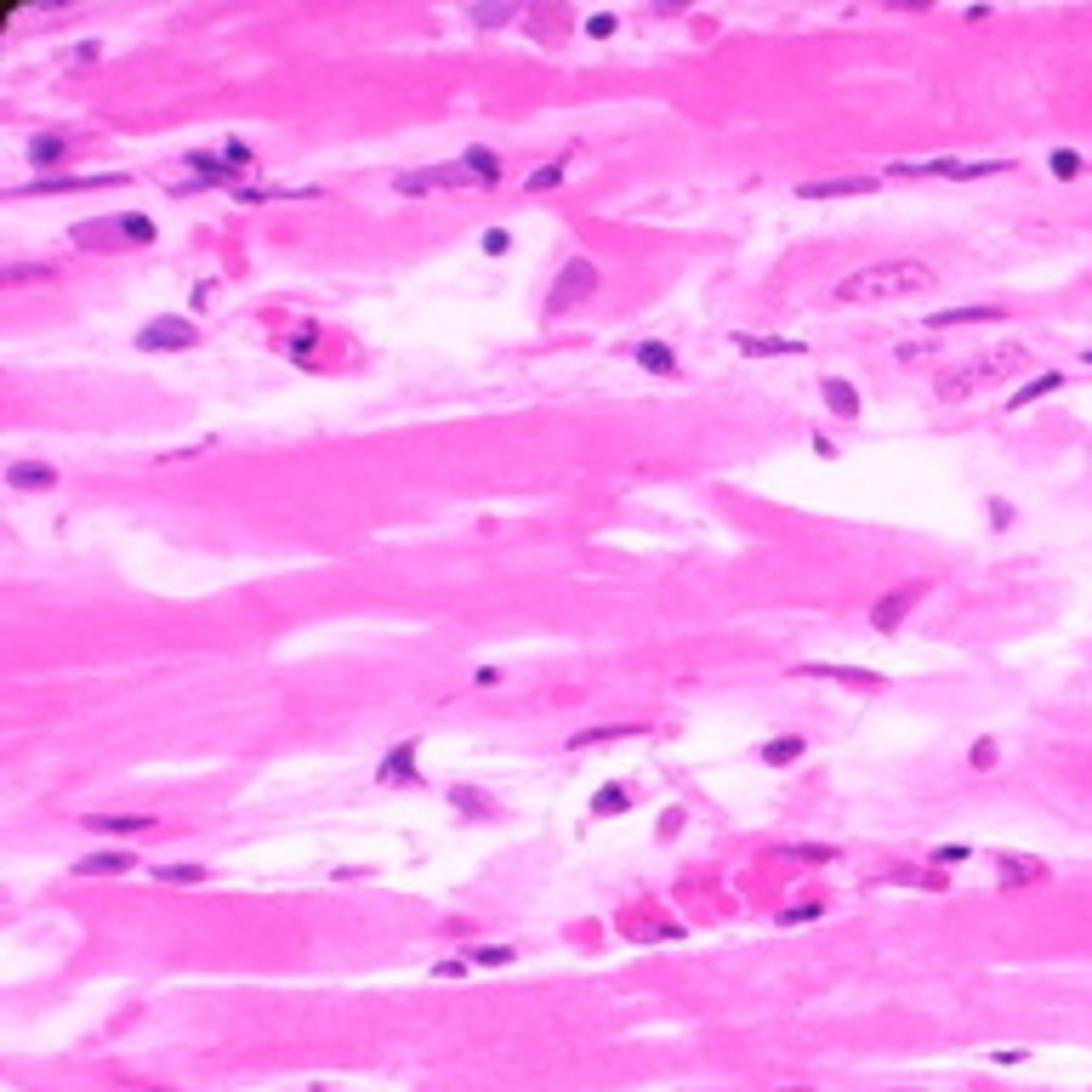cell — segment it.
I'll list each match as a JSON object with an SVG mask.
<instances>
[{
  "label": "cell",
  "instance_id": "31",
  "mask_svg": "<svg viewBox=\"0 0 1092 1092\" xmlns=\"http://www.w3.org/2000/svg\"><path fill=\"white\" fill-rule=\"evenodd\" d=\"M1075 171H1081V154L1059 148V154H1053V177H1075Z\"/></svg>",
  "mask_w": 1092,
  "mask_h": 1092
},
{
  "label": "cell",
  "instance_id": "24",
  "mask_svg": "<svg viewBox=\"0 0 1092 1092\" xmlns=\"http://www.w3.org/2000/svg\"><path fill=\"white\" fill-rule=\"evenodd\" d=\"M114 228H120V239H126V245H154V222H148V217H137V211H132V217H120Z\"/></svg>",
  "mask_w": 1092,
  "mask_h": 1092
},
{
  "label": "cell",
  "instance_id": "17",
  "mask_svg": "<svg viewBox=\"0 0 1092 1092\" xmlns=\"http://www.w3.org/2000/svg\"><path fill=\"white\" fill-rule=\"evenodd\" d=\"M631 734H649V723H603V728H586V734H569V751H586V746H603V740H631Z\"/></svg>",
  "mask_w": 1092,
  "mask_h": 1092
},
{
  "label": "cell",
  "instance_id": "21",
  "mask_svg": "<svg viewBox=\"0 0 1092 1092\" xmlns=\"http://www.w3.org/2000/svg\"><path fill=\"white\" fill-rule=\"evenodd\" d=\"M450 802H456L462 814H472V820H496V802H490L484 791H472V786H456V791H450Z\"/></svg>",
  "mask_w": 1092,
  "mask_h": 1092
},
{
  "label": "cell",
  "instance_id": "13",
  "mask_svg": "<svg viewBox=\"0 0 1092 1092\" xmlns=\"http://www.w3.org/2000/svg\"><path fill=\"white\" fill-rule=\"evenodd\" d=\"M6 484H12V490H52V484H58V466H46V462H12V466H6Z\"/></svg>",
  "mask_w": 1092,
  "mask_h": 1092
},
{
  "label": "cell",
  "instance_id": "4",
  "mask_svg": "<svg viewBox=\"0 0 1092 1092\" xmlns=\"http://www.w3.org/2000/svg\"><path fill=\"white\" fill-rule=\"evenodd\" d=\"M194 342H199L194 325L177 319V313H166V319H154V325L137 331V353H182V347H194Z\"/></svg>",
  "mask_w": 1092,
  "mask_h": 1092
},
{
  "label": "cell",
  "instance_id": "37",
  "mask_svg": "<svg viewBox=\"0 0 1092 1092\" xmlns=\"http://www.w3.org/2000/svg\"><path fill=\"white\" fill-rule=\"evenodd\" d=\"M786 1092H808V1087H786Z\"/></svg>",
  "mask_w": 1092,
  "mask_h": 1092
},
{
  "label": "cell",
  "instance_id": "34",
  "mask_svg": "<svg viewBox=\"0 0 1092 1092\" xmlns=\"http://www.w3.org/2000/svg\"><path fill=\"white\" fill-rule=\"evenodd\" d=\"M586 34H592V40H609V34H615V18H592V23H586Z\"/></svg>",
  "mask_w": 1092,
  "mask_h": 1092
},
{
  "label": "cell",
  "instance_id": "25",
  "mask_svg": "<svg viewBox=\"0 0 1092 1092\" xmlns=\"http://www.w3.org/2000/svg\"><path fill=\"white\" fill-rule=\"evenodd\" d=\"M63 148H68V137H58V132H52V137H34V142H29V160H34V166H52V160H63Z\"/></svg>",
  "mask_w": 1092,
  "mask_h": 1092
},
{
  "label": "cell",
  "instance_id": "15",
  "mask_svg": "<svg viewBox=\"0 0 1092 1092\" xmlns=\"http://www.w3.org/2000/svg\"><path fill=\"white\" fill-rule=\"evenodd\" d=\"M734 347L746 353V359H774V353H808L802 342H791V336H734Z\"/></svg>",
  "mask_w": 1092,
  "mask_h": 1092
},
{
  "label": "cell",
  "instance_id": "11",
  "mask_svg": "<svg viewBox=\"0 0 1092 1092\" xmlns=\"http://www.w3.org/2000/svg\"><path fill=\"white\" fill-rule=\"evenodd\" d=\"M120 870H137V854L102 848V854H86V860H74V876H120Z\"/></svg>",
  "mask_w": 1092,
  "mask_h": 1092
},
{
  "label": "cell",
  "instance_id": "22",
  "mask_svg": "<svg viewBox=\"0 0 1092 1092\" xmlns=\"http://www.w3.org/2000/svg\"><path fill=\"white\" fill-rule=\"evenodd\" d=\"M637 364H643V370H655V376H671V370H677V359H671V347H666V342H637Z\"/></svg>",
  "mask_w": 1092,
  "mask_h": 1092
},
{
  "label": "cell",
  "instance_id": "10",
  "mask_svg": "<svg viewBox=\"0 0 1092 1092\" xmlns=\"http://www.w3.org/2000/svg\"><path fill=\"white\" fill-rule=\"evenodd\" d=\"M1001 888H1030V882H1047V865L1035 854H1001Z\"/></svg>",
  "mask_w": 1092,
  "mask_h": 1092
},
{
  "label": "cell",
  "instance_id": "8",
  "mask_svg": "<svg viewBox=\"0 0 1092 1092\" xmlns=\"http://www.w3.org/2000/svg\"><path fill=\"white\" fill-rule=\"evenodd\" d=\"M1001 307H939L927 313V331H956V325H1001Z\"/></svg>",
  "mask_w": 1092,
  "mask_h": 1092
},
{
  "label": "cell",
  "instance_id": "18",
  "mask_svg": "<svg viewBox=\"0 0 1092 1092\" xmlns=\"http://www.w3.org/2000/svg\"><path fill=\"white\" fill-rule=\"evenodd\" d=\"M1059 387H1064V376H1059V370H1047V376H1030L1025 387H1019V393L1007 398V410H1025V404H1035V398H1047V393H1059Z\"/></svg>",
  "mask_w": 1092,
  "mask_h": 1092
},
{
  "label": "cell",
  "instance_id": "38",
  "mask_svg": "<svg viewBox=\"0 0 1092 1092\" xmlns=\"http://www.w3.org/2000/svg\"><path fill=\"white\" fill-rule=\"evenodd\" d=\"M148 1092H166V1087H148Z\"/></svg>",
  "mask_w": 1092,
  "mask_h": 1092
},
{
  "label": "cell",
  "instance_id": "2",
  "mask_svg": "<svg viewBox=\"0 0 1092 1092\" xmlns=\"http://www.w3.org/2000/svg\"><path fill=\"white\" fill-rule=\"evenodd\" d=\"M597 291V263L592 257H569L558 273V285L546 291V319H563L569 307H581V302Z\"/></svg>",
  "mask_w": 1092,
  "mask_h": 1092
},
{
  "label": "cell",
  "instance_id": "27",
  "mask_svg": "<svg viewBox=\"0 0 1092 1092\" xmlns=\"http://www.w3.org/2000/svg\"><path fill=\"white\" fill-rule=\"evenodd\" d=\"M627 802H631V796L621 791V786H609V791H597V796H592V820H603V814H627Z\"/></svg>",
  "mask_w": 1092,
  "mask_h": 1092
},
{
  "label": "cell",
  "instance_id": "20",
  "mask_svg": "<svg viewBox=\"0 0 1092 1092\" xmlns=\"http://www.w3.org/2000/svg\"><path fill=\"white\" fill-rule=\"evenodd\" d=\"M774 854H780V860H808V865H830V860H836L830 842H780Z\"/></svg>",
  "mask_w": 1092,
  "mask_h": 1092
},
{
  "label": "cell",
  "instance_id": "16",
  "mask_svg": "<svg viewBox=\"0 0 1092 1092\" xmlns=\"http://www.w3.org/2000/svg\"><path fill=\"white\" fill-rule=\"evenodd\" d=\"M462 166H466V177H472L478 188H496V182H501V160L490 154V148H484V142H472V148H466Z\"/></svg>",
  "mask_w": 1092,
  "mask_h": 1092
},
{
  "label": "cell",
  "instance_id": "35",
  "mask_svg": "<svg viewBox=\"0 0 1092 1092\" xmlns=\"http://www.w3.org/2000/svg\"><path fill=\"white\" fill-rule=\"evenodd\" d=\"M961 860H967V848H961V842H956V848H939V854H933V865H961Z\"/></svg>",
  "mask_w": 1092,
  "mask_h": 1092
},
{
  "label": "cell",
  "instance_id": "6",
  "mask_svg": "<svg viewBox=\"0 0 1092 1092\" xmlns=\"http://www.w3.org/2000/svg\"><path fill=\"white\" fill-rule=\"evenodd\" d=\"M876 194V177H826V182H796V199H854Z\"/></svg>",
  "mask_w": 1092,
  "mask_h": 1092
},
{
  "label": "cell",
  "instance_id": "28",
  "mask_svg": "<svg viewBox=\"0 0 1092 1092\" xmlns=\"http://www.w3.org/2000/svg\"><path fill=\"white\" fill-rule=\"evenodd\" d=\"M558 182H563V166H535L524 188H530V194H546V188H558Z\"/></svg>",
  "mask_w": 1092,
  "mask_h": 1092
},
{
  "label": "cell",
  "instance_id": "32",
  "mask_svg": "<svg viewBox=\"0 0 1092 1092\" xmlns=\"http://www.w3.org/2000/svg\"><path fill=\"white\" fill-rule=\"evenodd\" d=\"M222 160H228L233 171H245V166H251V148H245V142H228V148H222Z\"/></svg>",
  "mask_w": 1092,
  "mask_h": 1092
},
{
  "label": "cell",
  "instance_id": "1",
  "mask_svg": "<svg viewBox=\"0 0 1092 1092\" xmlns=\"http://www.w3.org/2000/svg\"><path fill=\"white\" fill-rule=\"evenodd\" d=\"M933 267L927 263H876V267H860L836 285V302H894V297H922L933 291Z\"/></svg>",
  "mask_w": 1092,
  "mask_h": 1092
},
{
  "label": "cell",
  "instance_id": "30",
  "mask_svg": "<svg viewBox=\"0 0 1092 1092\" xmlns=\"http://www.w3.org/2000/svg\"><path fill=\"white\" fill-rule=\"evenodd\" d=\"M472 961H478V967H506V961H512V950H506V945H478V950H472Z\"/></svg>",
  "mask_w": 1092,
  "mask_h": 1092
},
{
  "label": "cell",
  "instance_id": "36",
  "mask_svg": "<svg viewBox=\"0 0 1092 1092\" xmlns=\"http://www.w3.org/2000/svg\"><path fill=\"white\" fill-rule=\"evenodd\" d=\"M506 245H512V239H506V233H501V228H496V233H484V251H490V257H501Z\"/></svg>",
  "mask_w": 1092,
  "mask_h": 1092
},
{
  "label": "cell",
  "instance_id": "9",
  "mask_svg": "<svg viewBox=\"0 0 1092 1092\" xmlns=\"http://www.w3.org/2000/svg\"><path fill=\"white\" fill-rule=\"evenodd\" d=\"M796 677H830V683H848V689H882V671H860V666H796Z\"/></svg>",
  "mask_w": 1092,
  "mask_h": 1092
},
{
  "label": "cell",
  "instance_id": "33",
  "mask_svg": "<svg viewBox=\"0 0 1092 1092\" xmlns=\"http://www.w3.org/2000/svg\"><path fill=\"white\" fill-rule=\"evenodd\" d=\"M991 762H995V740H979L973 746V768H991Z\"/></svg>",
  "mask_w": 1092,
  "mask_h": 1092
},
{
  "label": "cell",
  "instance_id": "7",
  "mask_svg": "<svg viewBox=\"0 0 1092 1092\" xmlns=\"http://www.w3.org/2000/svg\"><path fill=\"white\" fill-rule=\"evenodd\" d=\"M376 780H382V786H404V780L416 786V780H422V774H416V740H398L393 751L376 762Z\"/></svg>",
  "mask_w": 1092,
  "mask_h": 1092
},
{
  "label": "cell",
  "instance_id": "12",
  "mask_svg": "<svg viewBox=\"0 0 1092 1092\" xmlns=\"http://www.w3.org/2000/svg\"><path fill=\"white\" fill-rule=\"evenodd\" d=\"M820 398L830 404V416H842V422H854V416H860V387H854V382H842V376H826V382H820Z\"/></svg>",
  "mask_w": 1092,
  "mask_h": 1092
},
{
  "label": "cell",
  "instance_id": "29",
  "mask_svg": "<svg viewBox=\"0 0 1092 1092\" xmlns=\"http://www.w3.org/2000/svg\"><path fill=\"white\" fill-rule=\"evenodd\" d=\"M826 916V905H791V910H780V927H802V922H820Z\"/></svg>",
  "mask_w": 1092,
  "mask_h": 1092
},
{
  "label": "cell",
  "instance_id": "26",
  "mask_svg": "<svg viewBox=\"0 0 1092 1092\" xmlns=\"http://www.w3.org/2000/svg\"><path fill=\"white\" fill-rule=\"evenodd\" d=\"M154 876H160V882H205L211 865H154Z\"/></svg>",
  "mask_w": 1092,
  "mask_h": 1092
},
{
  "label": "cell",
  "instance_id": "14",
  "mask_svg": "<svg viewBox=\"0 0 1092 1092\" xmlns=\"http://www.w3.org/2000/svg\"><path fill=\"white\" fill-rule=\"evenodd\" d=\"M92 830H108V836H137V830H154L160 820L154 814H86Z\"/></svg>",
  "mask_w": 1092,
  "mask_h": 1092
},
{
  "label": "cell",
  "instance_id": "19",
  "mask_svg": "<svg viewBox=\"0 0 1092 1092\" xmlns=\"http://www.w3.org/2000/svg\"><path fill=\"white\" fill-rule=\"evenodd\" d=\"M796 757H802V734H780V740L762 746V762H768V768H791Z\"/></svg>",
  "mask_w": 1092,
  "mask_h": 1092
},
{
  "label": "cell",
  "instance_id": "23",
  "mask_svg": "<svg viewBox=\"0 0 1092 1092\" xmlns=\"http://www.w3.org/2000/svg\"><path fill=\"white\" fill-rule=\"evenodd\" d=\"M466 18H472V23H478V29H506V23H512V18H518V6H472V12H466Z\"/></svg>",
  "mask_w": 1092,
  "mask_h": 1092
},
{
  "label": "cell",
  "instance_id": "3",
  "mask_svg": "<svg viewBox=\"0 0 1092 1092\" xmlns=\"http://www.w3.org/2000/svg\"><path fill=\"white\" fill-rule=\"evenodd\" d=\"M927 592H933L927 581H899V586H888V592L870 603V631H876V637H894V631L905 627V615H910Z\"/></svg>",
  "mask_w": 1092,
  "mask_h": 1092
},
{
  "label": "cell",
  "instance_id": "39",
  "mask_svg": "<svg viewBox=\"0 0 1092 1092\" xmlns=\"http://www.w3.org/2000/svg\"><path fill=\"white\" fill-rule=\"evenodd\" d=\"M1087 364H1092V353H1087Z\"/></svg>",
  "mask_w": 1092,
  "mask_h": 1092
},
{
  "label": "cell",
  "instance_id": "5",
  "mask_svg": "<svg viewBox=\"0 0 1092 1092\" xmlns=\"http://www.w3.org/2000/svg\"><path fill=\"white\" fill-rule=\"evenodd\" d=\"M995 171H1007V160H905V166H894V177H995Z\"/></svg>",
  "mask_w": 1092,
  "mask_h": 1092
}]
</instances>
